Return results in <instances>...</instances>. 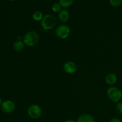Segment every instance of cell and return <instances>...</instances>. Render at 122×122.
Segmentation results:
<instances>
[{"mask_svg":"<svg viewBox=\"0 0 122 122\" xmlns=\"http://www.w3.org/2000/svg\"><path fill=\"white\" fill-rule=\"evenodd\" d=\"M109 122H122V120L120 119L117 117H114L110 119Z\"/></svg>","mask_w":122,"mask_h":122,"instance_id":"obj_17","label":"cell"},{"mask_svg":"<svg viewBox=\"0 0 122 122\" xmlns=\"http://www.w3.org/2000/svg\"><path fill=\"white\" fill-rule=\"evenodd\" d=\"M110 4L113 7H119L122 4V0H110Z\"/></svg>","mask_w":122,"mask_h":122,"instance_id":"obj_15","label":"cell"},{"mask_svg":"<svg viewBox=\"0 0 122 122\" xmlns=\"http://www.w3.org/2000/svg\"><path fill=\"white\" fill-rule=\"evenodd\" d=\"M42 110L38 104H32L28 107L27 114L32 119H38L42 116Z\"/></svg>","mask_w":122,"mask_h":122,"instance_id":"obj_4","label":"cell"},{"mask_svg":"<svg viewBox=\"0 0 122 122\" xmlns=\"http://www.w3.org/2000/svg\"><path fill=\"white\" fill-rule=\"evenodd\" d=\"M74 0H59V3L64 8L70 7L73 3Z\"/></svg>","mask_w":122,"mask_h":122,"instance_id":"obj_12","label":"cell"},{"mask_svg":"<svg viewBox=\"0 0 122 122\" xmlns=\"http://www.w3.org/2000/svg\"><path fill=\"white\" fill-rule=\"evenodd\" d=\"M107 95L109 100L113 102H119L122 98V92L116 86H111L107 89Z\"/></svg>","mask_w":122,"mask_h":122,"instance_id":"obj_3","label":"cell"},{"mask_svg":"<svg viewBox=\"0 0 122 122\" xmlns=\"http://www.w3.org/2000/svg\"><path fill=\"white\" fill-rule=\"evenodd\" d=\"M117 81V76L115 73H110L108 74L106 77V82L109 85H113L115 84Z\"/></svg>","mask_w":122,"mask_h":122,"instance_id":"obj_10","label":"cell"},{"mask_svg":"<svg viewBox=\"0 0 122 122\" xmlns=\"http://www.w3.org/2000/svg\"><path fill=\"white\" fill-rule=\"evenodd\" d=\"M70 29L67 25H61L57 27L56 34L58 38L64 39L67 38L70 35Z\"/></svg>","mask_w":122,"mask_h":122,"instance_id":"obj_5","label":"cell"},{"mask_svg":"<svg viewBox=\"0 0 122 122\" xmlns=\"http://www.w3.org/2000/svg\"><path fill=\"white\" fill-rule=\"evenodd\" d=\"M116 110L119 114H122V102H117L116 106Z\"/></svg>","mask_w":122,"mask_h":122,"instance_id":"obj_16","label":"cell"},{"mask_svg":"<svg viewBox=\"0 0 122 122\" xmlns=\"http://www.w3.org/2000/svg\"><path fill=\"white\" fill-rule=\"evenodd\" d=\"M77 122H95V120L91 114H83L79 117Z\"/></svg>","mask_w":122,"mask_h":122,"instance_id":"obj_8","label":"cell"},{"mask_svg":"<svg viewBox=\"0 0 122 122\" xmlns=\"http://www.w3.org/2000/svg\"><path fill=\"white\" fill-rule=\"evenodd\" d=\"M32 17H33V20H35V21H41L42 19L44 17L43 13L40 11H35L32 15Z\"/></svg>","mask_w":122,"mask_h":122,"instance_id":"obj_13","label":"cell"},{"mask_svg":"<svg viewBox=\"0 0 122 122\" xmlns=\"http://www.w3.org/2000/svg\"><path fill=\"white\" fill-rule=\"evenodd\" d=\"M9 1H15V0H9Z\"/></svg>","mask_w":122,"mask_h":122,"instance_id":"obj_20","label":"cell"},{"mask_svg":"<svg viewBox=\"0 0 122 122\" xmlns=\"http://www.w3.org/2000/svg\"><path fill=\"white\" fill-rule=\"evenodd\" d=\"M57 24V19L56 17L52 14H46L44 16L41 21V26L43 29L50 30L54 28Z\"/></svg>","mask_w":122,"mask_h":122,"instance_id":"obj_2","label":"cell"},{"mask_svg":"<svg viewBox=\"0 0 122 122\" xmlns=\"http://www.w3.org/2000/svg\"><path fill=\"white\" fill-rule=\"evenodd\" d=\"M70 18V14L67 10L63 9L58 13V19L63 23L67 22Z\"/></svg>","mask_w":122,"mask_h":122,"instance_id":"obj_9","label":"cell"},{"mask_svg":"<svg viewBox=\"0 0 122 122\" xmlns=\"http://www.w3.org/2000/svg\"><path fill=\"white\" fill-rule=\"evenodd\" d=\"M63 69L66 73L71 75L75 73L77 70V66L73 61H69L66 62L63 65Z\"/></svg>","mask_w":122,"mask_h":122,"instance_id":"obj_7","label":"cell"},{"mask_svg":"<svg viewBox=\"0 0 122 122\" xmlns=\"http://www.w3.org/2000/svg\"><path fill=\"white\" fill-rule=\"evenodd\" d=\"M64 122H77L75 121V120H73V119H68V120H66Z\"/></svg>","mask_w":122,"mask_h":122,"instance_id":"obj_18","label":"cell"},{"mask_svg":"<svg viewBox=\"0 0 122 122\" xmlns=\"http://www.w3.org/2000/svg\"><path fill=\"white\" fill-rule=\"evenodd\" d=\"M61 5H60V4L58 3V2H56L54 3L52 6V10L53 11V12L54 13H60L61 10Z\"/></svg>","mask_w":122,"mask_h":122,"instance_id":"obj_14","label":"cell"},{"mask_svg":"<svg viewBox=\"0 0 122 122\" xmlns=\"http://www.w3.org/2000/svg\"><path fill=\"white\" fill-rule=\"evenodd\" d=\"M25 44H24L23 41H21L20 40H17L15 41L13 44V47L14 51H17V52H20V51H23L25 48Z\"/></svg>","mask_w":122,"mask_h":122,"instance_id":"obj_11","label":"cell"},{"mask_svg":"<svg viewBox=\"0 0 122 122\" xmlns=\"http://www.w3.org/2000/svg\"><path fill=\"white\" fill-rule=\"evenodd\" d=\"M39 38L40 36L38 32L34 30H31L27 32L24 35L23 38V41L25 45L32 47L35 46L39 42Z\"/></svg>","mask_w":122,"mask_h":122,"instance_id":"obj_1","label":"cell"},{"mask_svg":"<svg viewBox=\"0 0 122 122\" xmlns=\"http://www.w3.org/2000/svg\"><path fill=\"white\" fill-rule=\"evenodd\" d=\"M1 108L4 113L10 114V113H13L15 110V104L11 100H6L2 102Z\"/></svg>","mask_w":122,"mask_h":122,"instance_id":"obj_6","label":"cell"},{"mask_svg":"<svg viewBox=\"0 0 122 122\" xmlns=\"http://www.w3.org/2000/svg\"><path fill=\"white\" fill-rule=\"evenodd\" d=\"M2 100H1V98H0V106H1V104H2Z\"/></svg>","mask_w":122,"mask_h":122,"instance_id":"obj_19","label":"cell"}]
</instances>
